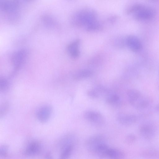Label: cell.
Listing matches in <instances>:
<instances>
[{"label":"cell","instance_id":"obj_1","mask_svg":"<svg viewBox=\"0 0 159 159\" xmlns=\"http://www.w3.org/2000/svg\"><path fill=\"white\" fill-rule=\"evenodd\" d=\"M98 21L97 13L90 8H84L76 12L72 18L74 25L84 27L86 30Z\"/></svg>","mask_w":159,"mask_h":159},{"label":"cell","instance_id":"obj_2","mask_svg":"<svg viewBox=\"0 0 159 159\" xmlns=\"http://www.w3.org/2000/svg\"><path fill=\"white\" fill-rule=\"evenodd\" d=\"M126 94L130 104L137 110L146 109L150 104V101L149 99L136 89L127 90Z\"/></svg>","mask_w":159,"mask_h":159},{"label":"cell","instance_id":"obj_3","mask_svg":"<svg viewBox=\"0 0 159 159\" xmlns=\"http://www.w3.org/2000/svg\"><path fill=\"white\" fill-rule=\"evenodd\" d=\"M20 7V3L17 0H2L0 1V9L7 15L16 16L18 15Z\"/></svg>","mask_w":159,"mask_h":159},{"label":"cell","instance_id":"obj_4","mask_svg":"<svg viewBox=\"0 0 159 159\" xmlns=\"http://www.w3.org/2000/svg\"><path fill=\"white\" fill-rule=\"evenodd\" d=\"M27 51L24 49L18 50L11 55L10 59L15 70H18L25 62L27 56Z\"/></svg>","mask_w":159,"mask_h":159},{"label":"cell","instance_id":"obj_5","mask_svg":"<svg viewBox=\"0 0 159 159\" xmlns=\"http://www.w3.org/2000/svg\"><path fill=\"white\" fill-rule=\"evenodd\" d=\"M106 143L105 137L101 134L93 135L88 138L85 142V145L88 150L94 154L98 147Z\"/></svg>","mask_w":159,"mask_h":159},{"label":"cell","instance_id":"obj_6","mask_svg":"<svg viewBox=\"0 0 159 159\" xmlns=\"http://www.w3.org/2000/svg\"><path fill=\"white\" fill-rule=\"evenodd\" d=\"M84 119L94 125L100 126L104 123V119L99 112L94 111H88L84 114Z\"/></svg>","mask_w":159,"mask_h":159},{"label":"cell","instance_id":"obj_7","mask_svg":"<svg viewBox=\"0 0 159 159\" xmlns=\"http://www.w3.org/2000/svg\"><path fill=\"white\" fill-rule=\"evenodd\" d=\"M155 15L156 12L153 9L144 6L134 14V19L140 21L152 19L154 17Z\"/></svg>","mask_w":159,"mask_h":159},{"label":"cell","instance_id":"obj_8","mask_svg":"<svg viewBox=\"0 0 159 159\" xmlns=\"http://www.w3.org/2000/svg\"><path fill=\"white\" fill-rule=\"evenodd\" d=\"M140 135L146 139H152L156 133V128L154 125L149 122H146L141 124L139 128Z\"/></svg>","mask_w":159,"mask_h":159},{"label":"cell","instance_id":"obj_9","mask_svg":"<svg viewBox=\"0 0 159 159\" xmlns=\"http://www.w3.org/2000/svg\"><path fill=\"white\" fill-rule=\"evenodd\" d=\"M125 45L132 51L137 52L142 48V43L139 38L136 36L130 35L125 39Z\"/></svg>","mask_w":159,"mask_h":159},{"label":"cell","instance_id":"obj_10","mask_svg":"<svg viewBox=\"0 0 159 159\" xmlns=\"http://www.w3.org/2000/svg\"><path fill=\"white\" fill-rule=\"evenodd\" d=\"M51 107L48 105H45L40 107L37 111L36 113L37 117L41 123L47 122L51 115Z\"/></svg>","mask_w":159,"mask_h":159},{"label":"cell","instance_id":"obj_11","mask_svg":"<svg viewBox=\"0 0 159 159\" xmlns=\"http://www.w3.org/2000/svg\"><path fill=\"white\" fill-rule=\"evenodd\" d=\"M138 116L133 114L120 113L116 117L118 122L124 125H130L134 124L137 121Z\"/></svg>","mask_w":159,"mask_h":159},{"label":"cell","instance_id":"obj_12","mask_svg":"<svg viewBox=\"0 0 159 159\" xmlns=\"http://www.w3.org/2000/svg\"><path fill=\"white\" fill-rule=\"evenodd\" d=\"M41 146L38 142L34 141L30 143L25 148L24 154L28 157L35 156L40 153L41 150Z\"/></svg>","mask_w":159,"mask_h":159},{"label":"cell","instance_id":"obj_13","mask_svg":"<svg viewBox=\"0 0 159 159\" xmlns=\"http://www.w3.org/2000/svg\"><path fill=\"white\" fill-rule=\"evenodd\" d=\"M80 40L76 39L70 42L67 46V52L70 57L73 59H76L80 55Z\"/></svg>","mask_w":159,"mask_h":159},{"label":"cell","instance_id":"obj_14","mask_svg":"<svg viewBox=\"0 0 159 159\" xmlns=\"http://www.w3.org/2000/svg\"><path fill=\"white\" fill-rule=\"evenodd\" d=\"M76 139V136L73 134H67L63 136L61 139L59 143V146L62 150L69 145H75Z\"/></svg>","mask_w":159,"mask_h":159},{"label":"cell","instance_id":"obj_15","mask_svg":"<svg viewBox=\"0 0 159 159\" xmlns=\"http://www.w3.org/2000/svg\"><path fill=\"white\" fill-rule=\"evenodd\" d=\"M109 148L106 143H103L98 147L94 154L100 159H104L107 157Z\"/></svg>","mask_w":159,"mask_h":159},{"label":"cell","instance_id":"obj_16","mask_svg":"<svg viewBox=\"0 0 159 159\" xmlns=\"http://www.w3.org/2000/svg\"><path fill=\"white\" fill-rule=\"evenodd\" d=\"M93 71L88 69L80 70L74 74L73 78L75 80H80L89 78L92 75Z\"/></svg>","mask_w":159,"mask_h":159},{"label":"cell","instance_id":"obj_17","mask_svg":"<svg viewBox=\"0 0 159 159\" xmlns=\"http://www.w3.org/2000/svg\"><path fill=\"white\" fill-rule=\"evenodd\" d=\"M124 157L123 152L116 148H110L107 154V158L110 159H122Z\"/></svg>","mask_w":159,"mask_h":159},{"label":"cell","instance_id":"obj_18","mask_svg":"<svg viewBox=\"0 0 159 159\" xmlns=\"http://www.w3.org/2000/svg\"><path fill=\"white\" fill-rule=\"evenodd\" d=\"M74 146L70 145L62 149L59 159H69L73 151Z\"/></svg>","mask_w":159,"mask_h":159},{"label":"cell","instance_id":"obj_19","mask_svg":"<svg viewBox=\"0 0 159 159\" xmlns=\"http://www.w3.org/2000/svg\"><path fill=\"white\" fill-rule=\"evenodd\" d=\"M105 98L106 102L111 105H117L120 102V97L116 94L110 93Z\"/></svg>","mask_w":159,"mask_h":159},{"label":"cell","instance_id":"obj_20","mask_svg":"<svg viewBox=\"0 0 159 159\" xmlns=\"http://www.w3.org/2000/svg\"><path fill=\"white\" fill-rule=\"evenodd\" d=\"M144 6L140 3H136L133 4L126 10V12L127 14H134L141 9Z\"/></svg>","mask_w":159,"mask_h":159},{"label":"cell","instance_id":"obj_21","mask_svg":"<svg viewBox=\"0 0 159 159\" xmlns=\"http://www.w3.org/2000/svg\"><path fill=\"white\" fill-rule=\"evenodd\" d=\"M10 84L8 81L5 78H0V91L3 92L7 91L9 88Z\"/></svg>","mask_w":159,"mask_h":159},{"label":"cell","instance_id":"obj_22","mask_svg":"<svg viewBox=\"0 0 159 159\" xmlns=\"http://www.w3.org/2000/svg\"><path fill=\"white\" fill-rule=\"evenodd\" d=\"M43 20L45 24L48 26L53 27L56 24L54 20L51 17L48 16H43Z\"/></svg>","mask_w":159,"mask_h":159},{"label":"cell","instance_id":"obj_23","mask_svg":"<svg viewBox=\"0 0 159 159\" xmlns=\"http://www.w3.org/2000/svg\"><path fill=\"white\" fill-rule=\"evenodd\" d=\"M114 44L116 47L118 48H122L124 47L125 43V39H124L120 37H117L114 39Z\"/></svg>","mask_w":159,"mask_h":159},{"label":"cell","instance_id":"obj_24","mask_svg":"<svg viewBox=\"0 0 159 159\" xmlns=\"http://www.w3.org/2000/svg\"><path fill=\"white\" fill-rule=\"evenodd\" d=\"M87 94L89 97L91 98H96L99 97L98 93L94 89L88 90Z\"/></svg>","mask_w":159,"mask_h":159},{"label":"cell","instance_id":"obj_25","mask_svg":"<svg viewBox=\"0 0 159 159\" xmlns=\"http://www.w3.org/2000/svg\"><path fill=\"white\" fill-rule=\"evenodd\" d=\"M9 108V105L7 102L3 103L0 107V116H3L7 112Z\"/></svg>","mask_w":159,"mask_h":159},{"label":"cell","instance_id":"obj_26","mask_svg":"<svg viewBox=\"0 0 159 159\" xmlns=\"http://www.w3.org/2000/svg\"><path fill=\"white\" fill-rule=\"evenodd\" d=\"M8 147L6 145H2L0 149V154L1 156L6 157L8 153Z\"/></svg>","mask_w":159,"mask_h":159},{"label":"cell","instance_id":"obj_27","mask_svg":"<svg viewBox=\"0 0 159 159\" xmlns=\"http://www.w3.org/2000/svg\"><path fill=\"white\" fill-rule=\"evenodd\" d=\"M136 139V136L134 134H130L126 138V141L128 143H131L134 142Z\"/></svg>","mask_w":159,"mask_h":159},{"label":"cell","instance_id":"obj_28","mask_svg":"<svg viewBox=\"0 0 159 159\" xmlns=\"http://www.w3.org/2000/svg\"><path fill=\"white\" fill-rule=\"evenodd\" d=\"M45 159H53V157L50 152H47L45 156Z\"/></svg>","mask_w":159,"mask_h":159},{"label":"cell","instance_id":"obj_29","mask_svg":"<svg viewBox=\"0 0 159 159\" xmlns=\"http://www.w3.org/2000/svg\"><path fill=\"white\" fill-rule=\"evenodd\" d=\"M156 109L157 111L159 113V103L156 105Z\"/></svg>","mask_w":159,"mask_h":159}]
</instances>
